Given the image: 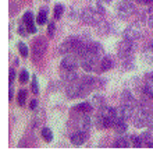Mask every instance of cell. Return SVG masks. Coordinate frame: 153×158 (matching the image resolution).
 Segmentation results:
<instances>
[{
    "mask_svg": "<svg viewBox=\"0 0 153 158\" xmlns=\"http://www.w3.org/2000/svg\"><path fill=\"white\" fill-rule=\"evenodd\" d=\"M130 141H131V144H132L134 147H141L142 144H143L141 136H136V134H131V136H130Z\"/></svg>",
    "mask_w": 153,
    "mask_h": 158,
    "instance_id": "4316f807",
    "label": "cell"
},
{
    "mask_svg": "<svg viewBox=\"0 0 153 158\" xmlns=\"http://www.w3.org/2000/svg\"><path fill=\"white\" fill-rule=\"evenodd\" d=\"M27 27H28V31H29V34H36V25H35V21L33 23H29V24H27Z\"/></svg>",
    "mask_w": 153,
    "mask_h": 158,
    "instance_id": "e575fe53",
    "label": "cell"
},
{
    "mask_svg": "<svg viewBox=\"0 0 153 158\" xmlns=\"http://www.w3.org/2000/svg\"><path fill=\"white\" fill-rule=\"evenodd\" d=\"M138 3L141 4H149V3H153V0H136Z\"/></svg>",
    "mask_w": 153,
    "mask_h": 158,
    "instance_id": "ab89813d",
    "label": "cell"
},
{
    "mask_svg": "<svg viewBox=\"0 0 153 158\" xmlns=\"http://www.w3.org/2000/svg\"><path fill=\"white\" fill-rule=\"evenodd\" d=\"M116 115H117V120H128L130 118H132L134 109L127 105H121V106L116 108Z\"/></svg>",
    "mask_w": 153,
    "mask_h": 158,
    "instance_id": "9c48e42d",
    "label": "cell"
},
{
    "mask_svg": "<svg viewBox=\"0 0 153 158\" xmlns=\"http://www.w3.org/2000/svg\"><path fill=\"white\" fill-rule=\"evenodd\" d=\"M99 15L100 14H97L96 11H93V10L89 7V9H84L82 11H81L80 18L82 23L92 25V24H97V23H99Z\"/></svg>",
    "mask_w": 153,
    "mask_h": 158,
    "instance_id": "277c9868",
    "label": "cell"
},
{
    "mask_svg": "<svg viewBox=\"0 0 153 158\" xmlns=\"http://www.w3.org/2000/svg\"><path fill=\"white\" fill-rule=\"evenodd\" d=\"M70 140L74 146H82V144L88 140V131H85V130L74 131L70 136Z\"/></svg>",
    "mask_w": 153,
    "mask_h": 158,
    "instance_id": "30bf717a",
    "label": "cell"
},
{
    "mask_svg": "<svg viewBox=\"0 0 153 158\" xmlns=\"http://www.w3.org/2000/svg\"><path fill=\"white\" fill-rule=\"evenodd\" d=\"M68 98H80L81 93H82V84L81 81H74V83H70L67 85V89H65Z\"/></svg>",
    "mask_w": 153,
    "mask_h": 158,
    "instance_id": "ba28073f",
    "label": "cell"
},
{
    "mask_svg": "<svg viewBox=\"0 0 153 158\" xmlns=\"http://www.w3.org/2000/svg\"><path fill=\"white\" fill-rule=\"evenodd\" d=\"M63 13H64V7L61 4H56L54 6V18L56 20H60L63 17Z\"/></svg>",
    "mask_w": 153,
    "mask_h": 158,
    "instance_id": "f1b7e54d",
    "label": "cell"
},
{
    "mask_svg": "<svg viewBox=\"0 0 153 158\" xmlns=\"http://www.w3.org/2000/svg\"><path fill=\"white\" fill-rule=\"evenodd\" d=\"M113 66H114V60L110 55L107 56H103V59L99 62V67H100V72H106V70H110L113 69Z\"/></svg>",
    "mask_w": 153,
    "mask_h": 158,
    "instance_id": "5bb4252c",
    "label": "cell"
},
{
    "mask_svg": "<svg viewBox=\"0 0 153 158\" xmlns=\"http://www.w3.org/2000/svg\"><path fill=\"white\" fill-rule=\"evenodd\" d=\"M142 59L146 63H150V64L153 63V42L149 44V46H146V48L143 49V52H142Z\"/></svg>",
    "mask_w": 153,
    "mask_h": 158,
    "instance_id": "e0dca14e",
    "label": "cell"
},
{
    "mask_svg": "<svg viewBox=\"0 0 153 158\" xmlns=\"http://www.w3.org/2000/svg\"><path fill=\"white\" fill-rule=\"evenodd\" d=\"M92 126V119L89 115H82V119L80 122V129L81 130H85V131H89Z\"/></svg>",
    "mask_w": 153,
    "mask_h": 158,
    "instance_id": "d6986e66",
    "label": "cell"
},
{
    "mask_svg": "<svg viewBox=\"0 0 153 158\" xmlns=\"http://www.w3.org/2000/svg\"><path fill=\"white\" fill-rule=\"evenodd\" d=\"M92 105H93V108H96L97 110L100 109V108L106 106V99H104V97L102 95V94H95L93 97H92Z\"/></svg>",
    "mask_w": 153,
    "mask_h": 158,
    "instance_id": "2e32d148",
    "label": "cell"
},
{
    "mask_svg": "<svg viewBox=\"0 0 153 158\" xmlns=\"http://www.w3.org/2000/svg\"><path fill=\"white\" fill-rule=\"evenodd\" d=\"M114 130L118 136H123L127 130H128V125H127V120H117L114 125Z\"/></svg>",
    "mask_w": 153,
    "mask_h": 158,
    "instance_id": "ac0fdd59",
    "label": "cell"
},
{
    "mask_svg": "<svg viewBox=\"0 0 153 158\" xmlns=\"http://www.w3.org/2000/svg\"><path fill=\"white\" fill-rule=\"evenodd\" d=\"M36 23L39 25H45L47 23V9H41L38 17H36Z\"/></svg>",
    "mask_w": 153,
    "mask_h": 158,
    "instance_id": "7402d4cb",
    "label": "cell"
},
{
    "mask_svg": "<svg viewBox=\"0 0 153 158\" xmlns=\"http://www.w3.org/2000/svg\"><path fill=\"white\" fill-rule=\"evenodd\" d=\"M130 139L123 137V136H118V139L114 141V147H130Z\"/></svg>",
    "mask_w": 153,
    "mask_h": 158,
    "instance_id": "d4e9b609",
    "label": "cell"
},
{
    "mask_svg": "<svg viewBox=\"0 0 153 158\" xmlns=\"http://www.w3.org/2000/svg\"><path fill=\"white\" fill-rule=\"evenodd\" d=\"M36 105H38V101H36V99H32V101H31V104H29V108H31V109H35Z\"/></svg>",
    "mask_w": 153,
    "mask_h": 158,
    "instance_id": "f35d334b",
    "label": "cell"
},
{
    "mask_svg": "<svg viewBox=\"0 0 153 158\" xmlns=\"http://www.w3.org/2000/svg\"><path fill=\"white\" fill-rule=\"evenodd\" d=\"M41 134H42V137H43V140L46 141V143H50V141L53 140V131L50 130L49 127H43V129H42Z\"/></svg>",
    "mask_w": 153,
    "mask_h": 158,
    "instance_id": "cb8c5ba5",
    "label": "cell"
},
{
    "mask_svg": "<svg viewBox=\"0 0 153 158\" xmlns=\"http://www.w3.org/2000/svg\"><path fill=\"white\" fill-rule=\"evenodd\" d=\"M143 95L153 98V74L147 73L145 77V87H143Z\"/></svg>",
    "mask_w": 153,
    "mask_h": 158,
    "instance_id": "4fadbf2b",
    "label": "cell"
},
{
    "mask_svg": "<svg viewBox=\"0 0 153 158\" xmlns=\"http://www.w3.org/2000/svg\"><path fill=\"white\" fill-rule=\"evenodd\" d=\"M18 78H20V83L25 84V83H27V81H28V78H29V73H28L27 70L24 69L22 72L20 73V77H18Z\"/></svg>",
    "mask_w": 153,
    "mask_h": 158,
    "instance_id": "d6a6232c",
    "label": "cell"
},
{
    "mask_svg": "<svg viewBox=\"0 0 153 158\" xmlns=\"http://www.w3.org/2000/svg\"><path fill=\"white\" fill-rule=\"evenodd\" d=\"M91 9L100 15L104 14V7L102 6V3H100L99 0H91Z\"/></svg>",
    "mask_w": 153,
    "mask_h": 158,
    "instance_id": "44dd1931",
    "label": "cell"
},
{
    "mask_svg": "<svg viewBox=\"0 0 153 158\" xmlns=\"http://www.w3.org/2000/svg\"><path fill=\"white\" fill-rule=\"evenodd\" d=\"M47 49V41L43 38V36H38V38L33 41V45H32V53L36 59L42 57L45 55Z\"/></svg>",
    "mask_w": 153,
    "mask_h": 158,
    "instance_id": "7a4b0ae2",
    "label": "cell"
},
{
    "mask_svg": "<svg viewBox=\"0 0 153 158\" xmlns=\"http://www.w3.org/2000/svg\"><path fill=\"white\" fill-rule=\"evenodd\" d=\"M18 34H20L21 36H28V34H29V31H28V27L25 23H22V24L18 25Z\"/></svg>",
    "mask_w": 153,
    "mask_h": 158,
    "instance_id": "4dcf8cb0",
    "label": "cell"
},
{
    "mask_svg": "<svg viewBox=\"0 0 153 158\" xmlns=\"http://www.w3.org/2000/svg\"><path fill=\"white\" fill-rule=\"evenodd\" d=\"M9 98L13 99L14 98V88H13V84H10V89H9Z\"/></svg>",
    "mask_w": 153,
    "mask_h": 158,
    "instance_id": "8d00e7d4",
    "label": "cell"
},
{
    "mask_svg": "<svg viewBox=\"0 0 153 158\" xmlns=\"http://www.w3.org/2000/svg\"><path fill=\"white\" fill-rule=\"evenodd\" d=\"M135 67V62H134V59L131 56H128V57H125L124 59V69L125 70H131V69H134Z\"/></svg>",
    "mask_w": 153,
    "mask_h": 158,
    "instance_id": "83f0119b",
    "label": "cell"
},
{
    "mask_svg": "<svg viewBox=\"0 0 153 158\" xmlns=\"http://www.w3.org/2000/svg\"><path fill=\"white\" fill-rule=\"evenodd\" d=\"M143 141V144H146V147H153V136H152V130L150 131H143L142 134H139Z\"/></svg>",
    "mask_w": 153,
    "mask_h": 158,
    "instance_id": "ffe728a7",
    "label": "cell"
},
{
    "mask_svg": "<svg viewBox=\"0 0 153 158\" xmlns=\"http://www.w3.org/2000/svg\"><path fill=\"white\" fill-rule=\"evenodd\" d=\"M31 88H32V93L33 94H38L39 93V85H38V78L36 76H32V83H31Z\"/></svg>",
    "mask_w": 153,
    "mask_h": 158,
    "instance_id": "1f68e13d",
    "label": "cell"
},
{
    "mask_svg": "<svg viewBox=\"0 0 153 158\" xmlns=\"http://www.w3.org/2000/svg\"><path fill=\"white\" fill-rule=\"evenodd\" d=\"M14 80H15V72L14 70H10V84H13Z\"/></svg>",
    "mask_w": 153,
    "mask_h": 158,
    "instance_id": "74e56055",
    "label": "cell"
},
{
    "mask_svg": "<svg viewBox=\"0 0 153 158\" xmlns=\"http://www.w3.org/2000/svg\"><path fill=\"white\" fill-rule=\"evenodd\" d=\"M142 36V30L139 28L138 24H131L125 28L124 31V38L125 39H130V41H138L139 38Z\"/></svg>",
    "mask_w": 153,
    "mask_h": 158,
    "instance_id": "8992f818",
    "label": "cell"
},
{
    "mask_svg": "<svg viewBox=\"0 0 153 158\" xmlns=\"http://www.w3.org/2000/svg\"><path fill=\"white\" fill-rule=\"evenodd\" d=\"M103 2H106V3H110V2H112V0H103Z\"/></svg>",
    "mask_w": 153,
    "mask_h": 158,
    "instance_id": "60d3db41",
    "label": "cell"
},
{
    "mask_svg": "<svg viewBox=\"0 0 153 158\" xmlns=\"http://www.w3.org/2000/svg\"><path fill=\"white\" fill-rule=\"evenodd\" d=\"M54 32H56V24L54 23H49V25H47V34H49V36L53 38Z\"/></svg>",
    "mask_w": 153,
    "mask_h": 158,
    "instance_id": "836d02e7",
    "label": "cell"
},
{
    "mask_svg": "<svg viewBox=\"0 0 153 158\" xmlns=\"http://www.w3.org/2000/svg\"><path fill=\"white\" fill-rule=\"evenodd\" d=\"M78 64H80V57L76 55H67L61 60V69L75 70L78 67Z\"/></svg>",
    "mask_w": 153,
    "mask_h": 158,
    "instance_id": "52a82bcc",
    "label": "cell"
},
{
    "mask_svg": "<svg viewBox=\"0 0 153 158\" xmlns=\"http://www.w3.org/2000/svg\"><path fill=\"white\" fill-rule=\"evenodd\" d=\"M86 53H89L92 57H95L97 62H100L104 56V51H103V48H102V45H100L99 42H89Z\"/></svg>",
    "mask_w": 153,
    "mask_h": 158,
    "instance_id": "5b68a950",
    "label": "cell"
},
{
    "mask_svg": "<svg viewBox=\"0 0 153 158\" xmlns=\"http://www.w3.org/2000/svg\"><path fill=\"white\" fill-rule=\"evenodd\" d=\"M132 51H134V44H132V41H130V39H124V41H121L117 46L118 56H120L121 59H125V57L131 56Z\"/></svg>",
    "mask_w": 153,
    "mask_h": 158,
    "instance_id": "3957f363",
    "label": "cell"
},
{
    "mask_svg": "<svg viewBox=\"0 0 153 158\" xmlns=\"http://www.w3.org/2000/svg\"><path fill=\"white\" fill-rule=\"evenodd\" d=\"M93 109V105L91 102H81V104L75 105V106L71 109L73 114H80V115H89Z\"/></svg>",
    "mask_w": 153,
    "mask_h": 158,
    "instance_id": "7c38bea8",
    "label": "cell"
},
{
    "mask_svg": "<svg viewBox=\"0 0 153 158\" xmlns=\"http://www.w3.org/2000/svg\"><path fill=\"white\" fill-rule=\"evenodd\" d=\"M18 46V51H20V55L22 57H28V55H29V51H28V46L24 42H18L17 44Z\"/></svg>",
    "mask_w": 153,
    "mask_h": 158,
    "instance_id": "484cf974",
    "label": "cell"
},
{
    "mask_svg": "<svg viewBox=\"0 0 153 158\" xmlns=\"http://www.w3.org/2000/svg\"><path fill=\"white\" fill-rule=\"evenodd\" d=\"M147 25H149L150 28H153V11L149 14V17H147Z\"/></svg>",
    "mask_w": 153,
    "mask_h": 158,
    "instance_id": "d590c367",
    "label": "cell"
},
{
    "mask_svg": "<svg viewBox=\"0 0 153 158\" xmlns=\"http://www.w3.org/2000/svg\"><path fill=\"white\" fill-rule=\"evenodd\" d=\"M22 23H25V24H29V23H33V13L31 11V10L25 11V14L22 15Z\"/></svg>",
    "mask_w": 153,
    "mask_h": 158,
    "instance_id": "f546056e",
    "label": "cell"
},
{
    "mask_svg": "<svg viewBox=\"0 0 153 158\" xmlns=\"http://www.w3.org/2000/svg\"><path fill=\"white\" fill-rule=\"evenodd\" d=\"M121 101H123V105H127V106H131L132 109H135L138 106L139 102L134 98V95L131 94L130 89H124L123 94H121Z\"/></svg>",
    "mask_w": 153,
    "mask_h": 158,
    "instance_id": "8fae6325",
    "label": "cell"
},
{
    "mask_svg": "<svg viewBox=\"0 0 153 158\" xmlns=\"http://www.w3.org/2000/svg\"><path fill=\"white\" fill-rule=\"evenodd\" d=\"M27 95H28V91L25 88H21L18 91V95H17V101L20 106H24L25 105V101H27Z\"/></svg>",
    "mask_w": 153,
    "mask_h": 158,
    "instance_id": "603a6c76",
    "label": "cell"
},
{
    "mask_svg": "<svg viewBox=\"0 0 153 158\" xmlns=\"http://www.w3.org/2000/svg\"><path fill=\"white\" fill-rule=\"evenodd\" d=\"M125 2H130V0H125Z\"/></svg>",
    "mask_w": 153,
    "mask_h": 158,
    "instance_id": "b9f144b4",
    "label": "cell"
},
{
    "mask_svg": "<svg viewBox=\"0 0 153 158\" xmlns=\"http://www.w3.org/2000/svg\"><path fill=\"white\" fill-rule=\"evenodd\" d=\"M116 11H117L118 17L123 18V20H125V18H128L130 15H132L134 13H135V7H134L132 3L123 0L120 4H117V7H116Z\"/></svg>",
    "mask_w": 153,
    "mask_h": 158,
    "instance_id": "6da1fadb",
    "label": "cell"
},
{
    "mask_svg": "<svg viewBox=\"0 0 153 158\" xmlns=\"http://www.w3.org/2000/svg\"><path fill=\"white\" fill-rule=\"evenodd\" d=\"M61 78L65 81L67 84L74 83V81L78 80V76H76L75 70H67V69H61Z\"/></svg>",
    "mask_w": 153,
    "mask_h": 158,
    "instance_id": "9a60e30c",
    "label": "cell"
}]
</instances>
